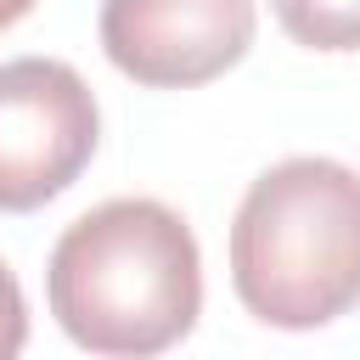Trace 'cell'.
Returning <instances> with one entry per match:
<instances>
[{
    "mask_svg": "<svg viewBox=\"0 0 360 360\" xmlns=\"http://www.w3.org/2000/svg\"><path fill=\"white\" fill-rule=\"evenodd\" d=\"M96 34L124 79L197 90L253 51L259 0H101Z\"/></svg>",
    "mask_w": 360,
    "mask_h": 360,
    "instance_id": "cell-4",
    "label": "cell"
},
{
    "mask_svg": "<svg viewBox=\"0 0 360 360\" xmlns=\"http://www.w3.org/2000/svg\"><path fill=\"white\" fill-rule=\"evenodd\" d=\"M56 326L96 360H158L202 315V253L158 197H107L79 214L45 264Z\"/></svg>",
    "mask_w": 360,
    "mask_h": 360,
    "instance_id": "cell-1",
    "label": "cell"
},
{
    "mask_svg": "<svg viewBox=\"0 0 360 360\" xmlns=\"http://www.w3.org/2000/svg\"><path fill=\"white\" fill-rule=\"evenodd\" d=\"M101 146V107L79 68L56 56L0 62V214L62 197Z\"/></svg>",
    "mask_w": 360,
    "mask_h": 360,
    "instance_id": "cell-3",
    "label": "cell"
},
{
    "mask_svg": "<svg viewBox=\"0 0 360 360\" xmlns=\"http://www.w3.org/2000/svg\"><path fill=\"white\" fill-rule=\"evenodd\" d=\"M34 6H39V0H0V34H6V28H17Z\"/></svg>",
    "mask_w": 360,
    "mask_h": 360,
    "instance_id": "cell-7",
    "label": "cell"
},
{
    "mask_svg": "<svg viewBox=\"0 0 360 360\" xmlns=\"http://www.w3.org/2000/svg\"><path fill=\"white\" fill-rule=\"evenodd\" d=\"M22 349H28V298L17 270L0 259V360H22Z\"/></svg>",
    "mask_w": 360,
    "mask_h": 360,
    "instance_id": "cell-6",
    "label": "cell"
},
{
    "mask_svg": "<svg viewBox=\"0 0 360 360\" xmlns=\"http://www.w3.org/2000/svg\"><path fill=\"white\" fill-rule=\"evenodd\" d=\"M270 11L304 51H360V0H270Z\"/></svg>",
    "mask_w": 360,
    "mask_h": 360,
    "instance_id": "cell-5",
    "label": "cell"
},
{
    "mask_svg": "<svg viewBox=\"0 0 360 360\" xmlns=\"http://www.w3.org/2000/svg\"><path fill=\"white\" fill-rule=\"evenodd\" d=\"M231 287L276 332L349 315L360 304V174L321 152L270 163L231 219Z\"/></svg>",
    "mask_w": 360,
    "mask_h": 360,
    "instance_id": "cell-2",
    "label": "cell"
}]
</instances>
